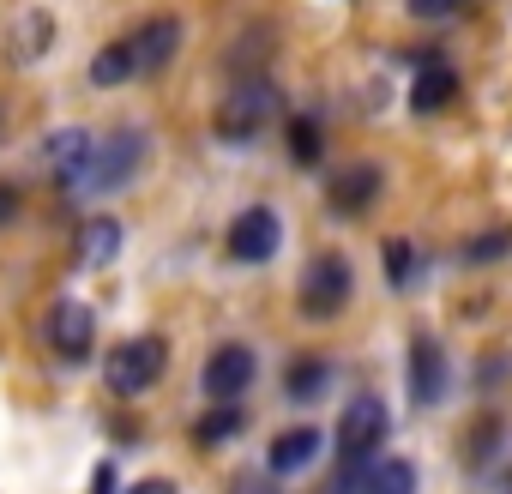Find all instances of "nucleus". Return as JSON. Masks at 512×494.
I'll return each mask as SVG.
<instances>
[{"label": "nucleus", "instance_id": "obj_17", "mask_svg": "<svg viewBox=\"0 0 512 494\" xmlns=\"http://www.w3.org/2000/svg\"><path fill=\"white\" fill-rule=\"evenodd\" d=\"M115 247H121V223L115 217H91L79 229V266H109Z\"/></svg>", "mask_w": 512, "mask_h": 494}, {"label": "nucleus", "instance_id": "obj_5", "mask_svg": "<svg viewBox=\"0 0 512 494\" xmlns=\"http://www.w3.org/2000/svg\"><path fill=\"white\" fill-rule=\"evenodd\" d=\"M145 133L139 127H115L97 151H91V175H85V193H109V187H127L145 163Z\"/></svg>", "mask_w": 512, "mask_h": 494}, {"label": "nucleus", "instance_id": "obj_4", "mask_svg": "<svg viewBox=\"0 0 512 494\" xmlns=\"http://www.w3.org/2000/svg\"><path fill=\"white\" fill-rule=\"evenodd\" d=\"M272 115H278V85H272V79H241V85L229 91V103L217 109V133H223L229 145H247Z\"/></svg>", "mask_w": 512, "mask_h": 494}, {"label": "nucleus", "instance_id": "obj_9", "mask_svg": "<svg viewBox=\"0 0 512 494\" xmlns=\"http://www.w3.org/2000/svg\"><path fill=\"white\" fill-rule=\"evenodd\" d=\"M410 67H416V79H410V109L416 115H440V109L458 103V73L434 49H410Z\"/></svg>", "mask_w": 512, "mask_h": 494}, {"label": "nucleus", "instance_id": "obj_23", "mask_svg": "<svg viewBox=\"0 0 512 494\" xmlns=\"http://www.w3.org/2000/svg\"><path fill=\"white\" fill-rule=\"evenodd\" d=\"M404 7H410V19H458L476 0H404Z\"/></svg>", "mask_w": 512, "mask_h": 494}, {"label": "nucleus", "instance_id": "obj_18", "mask_svg": "<svg viewBox=\"0 0 512 494\" xmlns=\"http://www.w3.org/2000/svg\"><path fill=\"white\" fill-rule=\"evenodd\" d=\"M127 79H139V61H133V43H109L97 61H91V85H127Z\"/></svg>", "mask_w": 512, "mask_h": 494}, {"label": "nucleus", "instance_id": "obj_24", "mask_svg": "<svg viewBox=\"0 0 512 494\" xmlns=\"http://www.w3.org/2000/svg\"><path fill=\"white\" fill-rule=\"evenodd\" d=\"M19 211H25V199H19V187H13V181H0V229H7V223H13Z\"/></svg>", "mask_w": 512, "mask_h": 494}, {"label": "nucleus", "instance_id": "obj_7", "mask_svg": "<svg viewBox=\"0 0 512 494\" xmlns=\"http://www.w3.org/2000/svg\"><path fill=\"white\" fill-rule=\"evenodd\" d=\"M380 193H386L380 163H344V169L326 181V205H332V217H368V211L380 205Z\"/></svg>", "mask_w": 512, "mask_h": 494}, {"label": "nucleus", "instance_id": "obj_6", "mask_svg": "<svg viewBox=\"0 0 512 494\" xmlns=\"http://www.w3.org/2000/svg\"><path fill=\"white\" fill-rule=\"evenodd\" d=\"M278 241H284V223L272 205H247L235 223H229V260L241 266H266L278 254Z\"/></svg>", "mask_w": 512, "mask_h": 494}, {"label": "nucleus", "instance_id": "obj_25", "mask_svg": "<svg viewBox=\"0 0 512 494\" xmlns=\"http://www.w3.org/2000/svg\"><path fill=\"white\" fill-rule=\"evenodd\" d=\"M127 494H175V482H169V476H145V482H133Z\"/></svg>", "mask_w": 512, "mask_h": 494}, {"label": "nucleus", "instance_id": "obj_14", "mask_svg": "<svg viewBox=\"0 0 512 494\" xmlns=\"http://www.w3.org/2000/svg\"><path fill=\"white\" fill-rule=\"evenodd\" d=\"M49 43H55V19H49V13H25V19L13 25V37H7V61H13V67H31V61L49 55Z\"/></svg>", "mask_w": 512, "mask_h": 494}, {"label": "nucleus", "instance_id": "obj_20", "mask_svg": "<svg viewBox=\"0 0 512 494\" xmlns=\"http://www.w3.org/2000/svg\"><path fill=\"white\" fill-rule=\"evenodd\" d=\"M241 428H247L241 404H217L211 416H199V422H193V440H199V446H223V440H235Z\"/></svg>", "mask_w": 512, "mask_h": 494}, {"label": "nucleus", "instance_id": "obj_11", "mask_svg": "<svg viewBox=\"0 0 512 494\" xmlns=\"http://www.w3.org/2000/svg\"><path fill=\"white\" fill-rule=\"evenodd\" d=\"M440 398H446V350L428 332H416L410 338V404L416 410H434Z\"/></svg>", "mask_w": 512, "mask_h": 494}, {"label": "nucleus", "instance_id": "obj_16", "mask_svg": "<svg viewBox=\"0 0 512 494\" xmlns=\"http://www.w3.org/2000/svg\"><path fill=\"white\" fill-rule=\"evenodd\" d=\"M326 386H332V362H326V356H296V362L284 368V392H290L296 404H314Z\"/></svg>", "mask_w": 512, "mask_h": 494}, {"label": "nucleus", "instance_id": "obj_27", "mask_svg": "<svg viewBox=\"0 0 512 494\" xmlns=\"http://www.w3.org/2000/svg\"><path fill=\"white\" fill-rule=\"evenodd\" d=\"M241 494H272V488H241Z\"/></svg>", "mask_w": 512, "mask_h": 494}, {"label": "nucleus", "instance_id": "obj_19", "mask_svg": "<svg viewBox=\"0 0 512 494\" xmlns=\"http://www.w3.org/2000/svg\"><path fill=\"white\" fill-rule=\"evenodd\" d=\"M284 139H290V163H296V169H314V163L326 157V133H320V121H314V115H296Z\"/></svg>", "mask_w": 512, "mask_h": 494}, {"label": "nucleus", "instance_id": "obj_1", "mask_svg": "<svg viewBox=\"0 0 512 494\" xmlns=\"http://www.w3.org/2000/svg\"><path fill=\"white\" fill-rule=\"evenodd\" d=\"M163 362H169L163 338H127V344H115V350H109V362H103V386H109L115 398L151 392V386L163 380Z\"/></svg>", "mask_w": 512, "mask_h": 494}, {"label": "nucleus", "instance_id": "obj_21", "mask_svg": "<svg viewBox=\"0 0 512 494\" xmlns=\"http://www.w3.org/2000/svg\"><path fill=\"white\" fill-rule=\"evenodd\" d=\"M380 266H386V284H410V278H416V241L392 235V241L380 247Z\"/></svg>", "mask_w": 512, "mask_h": 494}, {"label": "nucleus", "instance_id": "obj_26", "mask_svg": "<svg viewBox=\"0 0 512 494\" xmlns=\"http://www.w3.org/2000/svg\"><path fill=\"white\" fill-rule=\"evenodd\" d=\"M91 494H115V464H97V488Z\"/></svg>", "mask_w": 512, "mask_h": 494}, {"label": "nucleus", "instance_id": "obj_2", "mask_svg": "<svg viewBox=\"0 0 512 494\" xmlns=\"http://www.w3.org/2000/svg\"><path fill=\"white\" fill-rule=\"evenodd\" d=\"M386 404L374 398V392H362V398H350L344 404V416H338V464H374V452L386 446Z\"/></svg>", "mask_w": 512, "mask_h": 494}, {"label": "nucleus", "instance_id": "obj_12", "mask_svg": "<svg viewBox=\"0 0 512 494\" xmlns=\"http://www.w3.org/2000/svg\"><path fill=\"white\" fill-rule=\"evenodd\" d=\"M91 338H97V320H91L85 302H61L49 314V344H55L61 362H85L91 356Z\"/></svg>", "mask_w": 512, "mask_h": 494}, {"label": "nucleus", "instance_id": "obj_8", "mask_svg": "<svg viewBox=\"0 0 512 494\" xmlns=\"http://www.w3.org/2000/svg\"><path fill=\"white\" fill-rule=\"evenodd\" d=\"M91 151H97V139H91V133H79V127L49 133V145H43V169L55 175V187H61V193H85Z\"/></svg>", "mask_w": 512, "mask_h": 494}, {"label": "nucleus", "instance_id": "obj_15", "mask_svg": "<svg viewBox=\"0 0 512 494\" xmlns=\"http://www.w3.org/2000/svg\"><path fill=\"white\" fill-rule=\"evenodd\" d=\"M320 458V428H284L278 440H272V452H266V464L278 470V476H296V470H308Z\"/></svg>", "mask_w": 512, "mask_h": 494}, {"label": "nucleus", "instance_id": "obj_22", "mask_svg": "<svg viewBox=\"0 0 512 494\" xmlns=\"http://www.w3.org/2000/svg\"><path fill=\"white\" fill-rule=\"evenodd\" d=\"M512 254V229H494V235H476L464 247V266H488V260H506Z\"/></svg>", "mask_w": 512, "mask_h": 494}, {"label": "nucleus", "instance_id": "obj_13", "mask_svg": "<svg viewBox=\"0 0 512 494\" xmlns=\"http://www.w3.org/2000/svg\"><path fill=\"white\" fill-rule=\"evenodd\" d=\"M127 43H133L139 79H145V73H163V67L175 61V49H181V25H175V19H151V25H139Z\"/></svg>", "mask_w": 512, "mask_h": 494}, {"label": "nucleus", "instance_id": "obj_10", "mask_svg": "<svg viewBox=\"0 0 512 494\" xmlns=\"http://www.w3.org/2000/svg\"><path fill=\"white\" fill-rule=\"evenodd\" d=\"M253 374H260V362H253L247 344H217L205 356V392H211V404H235L253 386Z\"/></svg>", "mask_w": 512, "mask_h": 494}, {"label": "nucleus", "instance_id": "obj_3", "mask_svg": "<svg viewBox=\"0 0 512 494\" xmlns=\"http://www.w3.org/2000/svg\"><path fill=\"white\" fill-rule=\"evenodd\" d=\"M356 296V272L344 254H320L308 272H302V314L308 320H338Z\"/></svg>", "mask_w": 512, "mask_h": 494}]
</instances>
